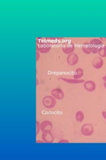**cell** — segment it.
I'll list each match as a JSON object with an SVG mask.
<instances>
[{
	"instance_id": "6da1fadb",
	"label": "cell",
	"mask_w": 106,
	"mask_h": 160,
	"mask_svg": "<svg viewBox=\"0 0 106 160\" xmlns=\"http://www.w3.org/2000/svg\"><path fill=\"white\" fill-rule=\"evenodd\" d=\"M56 99L52 95H46L42 99V105L47 109H52L56 106Z\"/></svg>"
},
{
	"instance_id": "7a4b0ae2",
	"label": "cell",
	"mask_w": 106,
	"mask_h": 160,
	"mask_svg": "<svg viewBox=\"0 0 106 160\" xmlns=\"http://www.w3.org/2000/svg\"><path fill=\"white\" fill-rule=\"evenodd\" d=\"M80 131L82 135L88 137L93 134L94 131V126L90 123H85L81 127Z\"/></svg>"
},
{
	"instance_id": "3957f363",
	"label": "cell",
	"mask_w": 106,
	"mask_h": 160,
	"mask_svg": "<svg viewBox=\"0 0 106 160\" xmlns=\"http://www.w3.org/2000/svg\"><path fill=\"white\" fill-rule=\"evenodd\" d=\"M89 44L91 45L92 53L98 54L99 49L102 47L103 42L101 41L100 39H92L89 42Z\"/></svg>"
},
{
	"instance_id": "277c9868",
	"label": "cell",
	"mask_w": 106,
	"mask_h": 160,
	"mask_svg": "<svg viewBox=\"0 0 106 160\" xmlns=\"http://www.w3.org/2000/svg\"><path fill=\"white\" fill-rule=\"evenodd\" d=\"M53 123L49 120H44L41 123V131L42 133L51 132L53 130Z\"/></svg>"
},
{
	"instance_id": "5b68a950",
	"label": "cell",
	"mask_w": 106,
	"mask_h": 160,
	"mask_svg": "<svg viewBox=\"0 0 106 160\" xmlns=\"http://www.w3.org/2000/svg\"><path fill=\"white\" fill-rule=\"evenodd\" d=\"M79 58L78 56L75 53H72L69 55H68L67 58V61L68 65L70 66H74L76 65L78 62Z\"/></svg>"
},
{
	"instance_id": "8992f818",
	"label": "cell",
	"mask_w": 106,
	"mask_h": 160,
	"mask_svg": "<svg viewBox=\"0 0 106 160\" xmlns=\"http://www.w3.org/2000/svg\"><path fill=\"white\" fill-rule=\"evenodd\" d=\"M51 95L53 97H55L56 99L61 100L64 98V93L63 92V91L60 89V88H54L51 90Z\"/></svg>"
},
{
	"instance_id": "52a82bcc",
	"label": "cell",
	"mask_w": 106,
	"mask_h": 160,
	"mask_svg": "<svg viewBox=\"0 0 106 160\" xmlns=\"http://www.w3.org/2000/svg\"><path fill=\"white\" fill-rule=\"evenodd\" d=\"M91 65H92L93 68L96 69V70L102 68L103 66V60L102 58H101V57L94 58L92 61H91Z\"/></svg>"
},
{
	"instance_id": "ba28073f",
	"label": "cell",
	"mask_w": 106,
	"mask_h": 160,
	"mask_svg": "<svg viewBox=\"0 0 106 160\" xmlns=\"http://www.w3.org/2000/svg\"><path fill=\"white\" fill-rule=\"evenodd\" d=\"M84 87L86 91L89 92H93L96 89V84L94 81L88 80L84 83Z\"/></svg>"
},
{
	"instance_id": "9c48e42d",
	"label": "cell",
	"mask_w": 106,
	"mask_h": 160,
	"mask_svg": "<svg viewBox=\"0 0 106 160\" xmlns=\"http://www.w3.org/2000/svg\"><path fill=\"white\" fill-rule=\"evenodd\" d=\"M62 50L64 54L69 55L72 53H74L75 50V45L72 43H69V44H65L62 47Z\"/></svg>"
},
{
	"instance_id": "30bf717a",
	"label": "cell",
	"mask_w": 106,
	"mask_h": 160,
	"mask_svg": "<svg viewBox=\"0 0 106 160\" xmlns=\"http://www.w3.org/2000/svg\"><path fill=\"white\" fill-rule=\"evenodd\" d=\"M42 139L44 141V142L45 143H53L55 141V138H54L53 135L52 134L51 131V132H44L42 134Z\"/></svg>"
},
{
	"instance_id": "8fae6325",
	"label": "cell",
	"mask_w": 106,
	"mask_h": 160,
	"mask_svg": "<svg viewBox=\"0 0 106 160\" xmlns=\"http://www.w3.org/2000/svg\"><path fill=\"white\" fill-rule=\"evenodd\" d=\"M51 46L48 44H42L41 46H39L37 44V51H39V53L41 54H46L51 51Z\"/></svg>"
},
{
	"instance_id": "7c38bea8",
	"label": "cell",
	"mask_w": 106,
	"mask_h": 160,
	"mask_svg": "<svg viewBox=\"0 0 106 160\" xmlns=\"http://www.w3.org/2000/svg\"><path fill=\"white\" fill-rule=\"evenodd\" d=\"M60 80H62L64 82H67L70 84H78V83H84L85 80H82V79H80V80H77V79H68L66 78H60Z\"/></svg>"
},
{
	"instance_id": "4fadbf2b",
	"label": "cell",
	"mask_w": 106,
	"mask_h": 160,
	"mask_svg": "<svg viewBox=\"0 0 106 160\" xmlns=\"http://www.w3.org/2000/svg\"><path fill=\"white\" fill-rule=\"evenodd\" d=\"M82 51L86 55H89L90 54L92 53V51H91V45H89V42L84 43L82 46Z\"/></svg>"
},
{
	"instance_id": "5bb4252c",
	"label": "cell",
	"mask_w": 106,
	"mask_h": 160,
	"mask_svg": "<svg viewBox=\"0 0 106 160\" xmlns=\"http://www.w3.org/2000/svg\"><path fill=\"white\" fill-rule=\"evenodd\" d=\"M84 75V70L83 69L81 68H78L75 71V74L73 75V78L77 79V80H80L82 78V76Z\"/></svg>"
},
{
	"instance_id": "9a60e30c",
	"label": "cell",
	"mask_w": 106,
	"mask_h": 160,
	"mask_svg": "<svg viewBox=\"0 0 106 160\" xmlns=\"http://www.w3.org/2000/svg\"><path fill=\"white\" fill-rule=\"evenodd\" d=\"M85 118L84 113H83V111H78L76 113V116H75V118H76V120L78 122L81 123L84 121Z\"/></svg>"
},
{
	"instance_id": "2e32d148",
	"label": "cell",
	"mask_w": 106,
	"mask_h": 160,
	"mask_svg": "<svg viewBox=\"0 0 106 160\" xmlns=\"http://www.w3.org/2000/svg\"><path fill=\"white\" fill-rule=\"evenodd\" d=\"M98 54L101 58H106V45H102L98 52Z\"/></svg>"
},
{
	"instance_id": "e0dca14e",
	"label": "cell",
	"mask_w": 106,
	"mask_h": 160,
	"mask_svg": "<svg viewBox=\"0 0 106 160\" xmlns=\"http://www.w3.org/2000/svg\"><path fill=\"white\" fill-rule=\"evenodd\" d=\"M41 130V123L39 121H36V135H37L39 133V131Z\"/></svg>"
},
{
	"instance_id": "ac0fdd59",
	"label": "cell",
	"mask_w": 106,
	"mask_h": 160,
	"mask_svg": "<svg viewBox=\"0 0 106 160\" xmlns=\"http://www.w3.org/2000/svg\"><path fill=\"white\" fill-rule=\"evenodd\" d=\"M58 143H59V144H62V143H64V144H68V143H69V141L67 140H66V139H62V140H60L59 142H58Z\"/></svg>"
},
{
	"instance_id": "d6986e66",
	"label": "cell",
	"mask_w": 106,
	"mask_h": 160,
	"mask_svg": "<svg viewBox=\"0 0 106 160\" xmlns=\"http://www.w3.org/2000/svg\"><path fill=\"white\" fill-rule=\"evenodd\" d=\"M103 85H104V87L106 89V75L103 77Z\"/></svg>"
},
{
	"instance_id": "ffe728a7",
	"label": "cell",
	"mask_w": 106,
	"mask_h": 160,
	"mask_svg": "<svg viewBox=\"0 0 106 160\" xmlns=\"http://www.w3.org/2000/svg\"><path fill=\"white\" fill-rule=\"evenodd\" d=\"M40 58V53L39 51H37L36 53V61H39Z\"/></svg>"
},
{
	"instance_id": "44dd1931",
	"label": "cell",
	"mask_w": 106,
	"mask_h": 160,
	"mask_svg": "<svg viewBox=\"0 0 106 160\" xmlns=\"http://www.w3.org/2000/svg\"><path fill=\"white\" fill-rule=\"evenodd\" d=\"M102 116L103 117V118H104L106 120V111H102Z\"/></svg>"
},
{
	"instance_id": "7402d4cb",
	"label": "cell",
	"mask_w": 106,
	"mask_h": 160,
	"mask_svg": "<svg viewBox=\"0 0 106 160\" xmlns=\"http://www.w3.org/2000/svg\"><path fill=\"white\" fill-rule=\"evenodd\" d=\"M100 39L102 42H106V37H100Z\"/></svg>"
},
{
	"instance_id": "603a6c76",
	"label": "cell",
	"mask_w": 106,
	"mask_h": 160,
	"mask_svg": "<svg viewBox=\"0 0 106 160\" xmlns=\"http://www.w3.org/2000/svg\"><path fill=\"white\" fill-rule=\"evenodd\" d=\"M37 144H39V143H42V144H43V143H44V141H43V140H42V141H41V140H38V141H37Z\"/></svg>"
}]
</instances>
